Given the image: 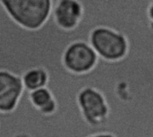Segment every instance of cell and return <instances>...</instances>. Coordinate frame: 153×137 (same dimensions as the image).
Listing matches in <instances>:
<instances>
[{"label": "cell", "instance_id": "8", "mask_svg": "<svg viewBox=\"0 0 153 137\" xmlns=\"http://www.w3.org/2000/svg\"><path fill=\"white\" fill-rule=\"evenodd\" d=\"M24 91H31L47 87L50 81V74L44 66H32L26 69L21 75Z\"/></svg>", "mask_w": 153, "mask_h": 137}, {"label": "cell", "instance_id": "2", "mask_svg": "<svg viewBox=\"0 0 153 137\" xmlns=\"http://www.w3.org/2000/svg\"><path fill=\"white\" fill-rule=\"evenodd\" d=\"M75 103L83 122L90 128L109 131L107 127L112 110L107 97L100 89L88 85L82 87L76 93Z\"/></svg>", "mask_w": 153, "mask_h": 137}, {"label": "cell", "instance_id": "1", "mask_svg": "<svg viewBox=\"0 0 153 137\" xmlns=\"http://www.w3.org/2000/svg\"><path fill=\"white\" fill-rule=\"evenodd\" d=\"M0 5L16 25L36 31L49 20L53 0H0Z\"/></svg>", "mask_w": 153, "mask_h": 137}, {"label": "cell", "instance_id": "4", "mask_svg": "<svg viewBox=\"0 0 153 137\" xmlns=\"http://www.w3.org/2000/svg\"><path fill=\"white\" fill-rule=\"evenodd\" d=\"M100 61L94 49L86 40L76 39L70 42L61 56L64 69L74 76H83L94 69Z\"/></svg>", "mask_w": 153, "mask_h": 137}, {"label": "cell", "instance_id": "11", "mask_svg": "<svg viewBox=\"0 0 153 137\" xmlns=\"http://www.w3.org/2000/svg\"><path fill=\"white\" fill-rule=\"evenodd\" d=\"M0 129H1V128H0Z\"/></svg>", "mask_w": 153, "mask_h": 137}, {"label": "cell", "instance_id": "5", "mask_svg": "<svg viewBox=\"0 0 153 137\" xmlns=\"http://www.w3.org/2000/svg\"><path fill=\"white\" fill-rule=\"evenodd\" d=\"M25 91L21 75L8 69H0V114L9 115L19 107Z\"/></svg>", "mask_w": 153, "mask_h": 137}, {"label": "cell", "instance_id": "10", "mask_svg": "<svg viewBox=\"0 0 153 137\" xmlns=\"http://www.w3.org/2000/svg\"><path fill=\"white\" fill-rule=\"evenodd\" d=\"M10 137H35V136L27 131H18L13 134Z\"/></svg>", "mask_w": 153, "mask_h": 137}, {"label": "cell", "instance_id": "9", "mask_svg": "<svg viewBox=\"0 0 153 137\" xmlns=\"http://www.w3.org/2000/svg\"><path fill=\"white\" fill-rule=\"evenodd\" d=\"M85 137H117V136L109 131H99L90 134Z\"/></svg>", "mask_w": 153, "mask_h": 137}, {"label": "cell", "instance_id": "6", "mask_svg": "<svg viewBox=\"0 0 153 137\" xmlns=\"http://www.w3.org/2000/svg\"><path fill=\"white\" fill-rule=\"evenodd\" d=\"M51 16L60 30L72 31L83 19L84 6L80 0H57L53 4Z\"/></svg>", "mask_w": 153, "mask_h": 137}, {"label": "cell", "instance_id": "3", "mask_svg": "<svg viewBox=\"0 0 153 137\" xmlns=\"http://www.w3.org/2000/svg\"><path fill=\"white\" fill-rule=\"evenodd\" d=\"M88 42L100 59L108 63L122 62L130 52L126 35L107 25H98L89 33Z\"/></svg>", "mask_w": 153, "mask_h": 137}, {"label": "cell", "instance_id": "7", "mask_svg": "<svg viewBox=\"0 0 153 137\" xmlns=\"http://www.w3.org/2000/svg\"><path fill=\"white\" fill-rule=\"evenodd\" d=\"M27 99L31 107L41 116L50 117L58 111V101L48 86L27 92Z\"/></svg>", "mask_w": 153, "mask_h": 137}]
</instances>
